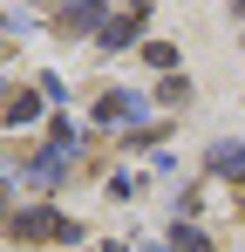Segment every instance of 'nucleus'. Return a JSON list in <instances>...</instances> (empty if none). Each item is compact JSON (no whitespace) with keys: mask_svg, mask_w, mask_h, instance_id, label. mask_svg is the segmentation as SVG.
<instances>
[{"mask_svg":"<svg viewBox=\"0 0 245 252\" xmlns=\"http://www.w3.org/2000/svg\"><path fill=\"white\" fill-rule=\"evenodd\" d=\"M7 232L14 239H75V218H61V211H14Z\"/></svg>","mask_w":245,"mask_h":252,"instance_id":"1","label":"nucleus"},{"mask_svg":"<svg viewBox=\"0 0 245 252\" xmlns=\"http://www.w3.org/2000/svg\"><path fill=\"white\" fill-rule=\"evenodd\" d=\"M211 170L218 177H245V143H218L211 150Z\"/></svg>","mask_w":245,"mask_h":252,"instance_id":"4","label":"nucleus"},{"mask_svg":"<svg viewBox=\"0 0 245 252\" xmlns=\"http://www.w3.org/2000/svg\"><path fill=\"white\" fill-rule=\"evenodd\" d=\"M143 21H150V7H122V14H109V21H102V48H129L136 34H143Z\"/></svg>","mask_w":245,"mask_h":252,"instance_id":"2","label":"nucleus"},{"mask_svg":"<svg viewBox=\"0 0 245 252\" xmlns=\"http://www.w3.org/2000/svg\"><path fill=\"white\" fill-rule=\"evenodd\" d=\"M136 109H143V102H136L129 89H109V95H102V109H95V123H129Z\"/></svg>","mask_w":245,"mask_h":252,"instance_id":"3","label":"nucleus"},{"mask_svg":"<svg viewBox=\"0 0 245 252\" xmlns=\"http://www.w3.org/2000/svg\"><path fill=\"white\" fill-rule=\"evenodd\" d=\"M61 28H95V34H102V14H95V7H61Z\"/></svg>","mask_w":245,"mask_h":252,"instance_id":"6","label":"nucleus"},{"mask_svg":"<svg viewBox=\"0 0 245 252\" xmlns=\"http://www.w3.org/2000/svg\"><path fill=\"white\" fill-rule=\"evenodd\" d=\"M34 109H41V95H14V109H7V123H28Z\"/></svg>","mask_w":245,"mask_h":252,"instance_id":"7","label":"nucleus"},{"mask_svg":"<svg viewBox=\"0 0 245 252\" xmlns=\"http://www.w3.org/2000/svg\"><path fill=\"white\" fill-rule=\"evenodd\" d=\"M170 252H211V239L198 225H170Z\"/></svg>","mask_w":245,"mask_h":252,"instance_id":"5","label":"nucleus"}]
</instances>
